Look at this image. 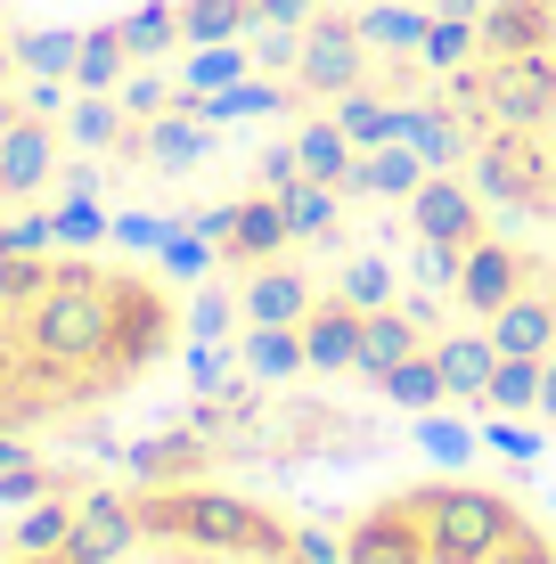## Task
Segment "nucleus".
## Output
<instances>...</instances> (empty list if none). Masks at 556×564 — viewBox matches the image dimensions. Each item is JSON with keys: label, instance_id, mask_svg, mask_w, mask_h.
<instances>
[{"label": "nucleus", "instance_id": "44", "mask_svg": "<svg viewBox=\"0 0 556 564\" xmlns=\"http://www.w3.org/2000/svg\"><path fill=\"white\" fill-rule=\"evenodd\" d=\"M9 466H25V434H0V475Z\"/></svg>", "mask_w": 556, "mask_h": 564}, {"label": "nucleus", "instance_id": "13", "mask_svg": "<svg viewBox=\"0 0 556 564\" xmlns=\"http://www.w3.org/2000/svg\"><path fill=\"white\" fill-rule=\"evenodd\" d=\"M434 368H443L450 401L483 410V393H491V368H500V344H491V327H483V336H443V344H434Z\"/></svg>", "mask_w": 556, "mask_h": 564}, {"label": "nucleus", "instance_id": "24", "mask_svg": "<svg viewBox=\"0 0 556 564\" xmlns=\"http://www.w3.org/2000/svg\"><path fill=\"white\" fill-rule=\"evenodd\" d=\"M123 99H115V90H83V99L66 107V131H74V148H115L123 140Z\"/></svg>", "mask_w": 556, "mask_h": 564}, {"label": "nucleus", "instance_id": "45", "mask_svg": "<svg viewBox=\"0 0 556 564\" xmlns=\"http://www.w3.org/2000/svg\"><path fill=\"white\" fill-rule=\"evenodd\" d=\"M9 66H17V42H0V90H9Z\"/></svg>", "mask_w": 556, "mask_h": 564}, {"label": "nucleus", "instance_id": "17", "mask_svg": "<svg viewBox=\"0 0 556 564\" xmlns=\"http://www.w3.org/2000/svg\"><path fill=\"white\" fill-rule=\"evenodd\" d=\"M295 172H303V181H328V188H352L360 155H352V140H344L336 115H328V123H303V131H295Z\"/></svg>", "mask_w": 556, "mask_h": 564}, {"label": "nucleus", "instance_id": "19", "mask_svg": "<svg viewBox=\"0 0 556 564\" xmlns=\"http://www.w3.org/2000/svg\"><path fill=\"white\" fill-rule=\"evenodd\" d=\"M254 33V0H181V42L214 50V42H246Z\"/></svg>", "mask_w": 556, "mask_h": 564}, {"label": "nucleus", "instance_id": "20", "mask_svg": "<svg viewBox=\"0 0 556 564\" xmlns=\"http://www.w3.org/2000/svg\"><path fill=\"white\" fill-rule=\"evenodd\" d=\"M377 384H385V401H393V410H417V417L450 401V384H443V368H434V352H410L401 368H385Z\"/></svg>", "mask_w": 556, "mask_h": 564}, {"label": "nucleus", "instance_id": "30", "mask_svg": "<svg viewBox=\"0 0 556 564\" xmlns=\"http://www.w3.org/2000/svg\"><path fill=\"white\" fill-rule=\"evenodd\" d=\"M352 25H360V42H369V50H417L434 17H417V9H401V0H385V9L352 17Z\"/></svg>", "mask_w": 556, "mask_h": 564}, {"label": "nucleus", "instance_id": "43", "mask_svg": "<svg viewBox=\"0 0 556 564\" xmlns=\"http://www.w3.org/2000/svg\"><path fill=\"white\" fill-rule=\"evenodd\" d=\"M491 0H434V17H483Z\"/></svg>", "mask_w": 556, "mask_h": 564}, {"label": "nucleus", "instance_id": "37", "mask_svg": "<svg viewBox=\"0 0 556 564\" xmlns=\"http://www.w3.org/2000/svg\"><path fill=\"white\" fill-rule=\"evenodd\" d=\"M254 25H279V33H303V25H312V0H254Z\"/></svg>", "mask_w": 556, "mask_h": 564}, {"label": "nucleus", "instance_id": "6", "mask_svg": "<svg viewBox=\"0 0 556 564\" xmlns=\"http://www.w3.org/2000/svg\"><path fill=\"white\" fill-rule=\"evenodd\" d=\"M458 303L475 311V319H491V311H508L515 295H524V254L500 238H475L467 254H458V286H450Z\"/></svg>", "mask_w": 556, "mask_h": 564}, {"label": "nucleus", "instance_id": "28", "mask_svg": "<svg viewBox=\"0 0 556 564\" xmlns=\"http://www.w3.org/2000/svg\"><path fill=\"white\" fill-rule=\"evenodd\" d=\"M172 42H181V9H172V0H140V9L123 17V50L131 57H164Z\"/></svg>", "mask_w": 556, "mask_h": 564}, {"label": "nucleus", "instance_id": "46", "mask_svg": "<svg viewBox=\"0 0 556 564\" xmlns=\"http://www.w3.org/2000/svg\"><path fill=\"white\" fill-rule=\"evenodd\" d=\"M17 123V99H9V90H0V131H9Z\"/></svg>", "mask_w": 556, "mask_h": 564}, {"label": "nucleus", "instance_id": "9", "mask_svg": "<svg viewBox=\"0 0 556 564\" xmlns=\"http://www.w3.org/2000/svg\"><path fill=\"white\" fill-rule=\"evenodd\" d=\"M303 360L319 368V377H344V368H360V311L352 303H312V319H303Z\"/></svg>", "mask_w": 556, "mask_h": 564}, {"label": "nucleus", "instance_id": "36", "mask_svg": "<svg viewBox=\"0 0 556 564\" xmlns=\"http://www.w3.org/2000/svg\"><path fill=\"white\" fill-rule=\"evenodd\" d=\"M205 246H214V238H164L156 254H164V270H172V279H205V262H214Z\"/></svg>", "mask_w": 556, "mask_h": 564}, {"label": "nucleus", "instance_id": "27", "mask_svg": "<svg viewBox=\"0 0 556 564\" xmlns=\"http://www.w3.org/2000/svg\"><path fill=\"white\" fill-rule=\"evenodd\" d=\"M181 83H188V99H214V90H229V83H246V50H238V42H214V50H188Z\"/></svg>", "mask_w": 556, "mask_h": 564}, {"label": "nucleus", "instance_id": "12", "mask_svg": "<svg viewBox=\"0 0 556 564\" xmlns=\"http://www.w3.org/2000/svg\"><path fill=\"white\" fill-rule=\"evenodd\" d=\"M246 319L254 327H303L312 319V286L286 262H254V279H246Z\"/></svg>", "mask_w": 556, "mask_h": 564}, {"label": "nucleus", "instance_id": "23", "mask_svg": "<svg viewBox=\"0 0 556 564\" xmlns=\"http://www.w3.org/2000/svg\"><path fill=\"white\" fill-rule=\"evenodd\" d=\"M246 368L262 384H286L295 368H312L303 360V327H246Z\"/></svg>", "mask_w": 556, "mask_h": 564}, {"label": "nucleus", "instance_id": "42", "mask_svg": "<svg viewBox=\"0 0 556 564\" xmlns=\"http://www.w3.org/2000/svg\"><path fill=\"white\" fill-rule=\"evenodd\" d=\"M541 417L556 425V352H548V368H541Z\"/></svg>", "mask_w": 556, "mask_h": 564}, {"label": "nucleus", "instance_id": "4", "mask_svg": "<svg viewBox=\"0 0 556 564\" xmlns=\"http://www.w3.org/2000/svg\"><path fill=\"white\" fill-rule=\"evenodd\" d=\"M295 83H303V90H319V99H344V90L369 83V42H360L352 17H312V25H303Z\"/></svg>", "mask_w": 556, "mask_h": 564}, {"label": "nucleus", "instance_id": "8", "mask_svg": "<svg viewBox=\"0 0 556 564\" xmlns=\"http://www.w3.org/2000/svg\"><path fill=\"white\" fill-rule=\"evenodd\" d=\"M475 33H483V57L548 50V33H556V9H548V0H491V9L475 17Z\"/></svg>", "mask_w": 556, "mask_h": 564}, {"label": "nucleus", "instance_id": "22", "mask_svg": "<svg viewBox=\"0 0 556 564\" xmlns=\"http://www.w3.org/2000/svg\"><path fill=\"white\" fill-rule=\"evenodd\" d=\"M123 66H131L123 25H99V33H83V50H74V74H66V83H74V90H115V83H123Z\"/></svg>", "mask_w": 556, "mask_h": 564}, {"label": "nucleus", "instance_id": "32", "mask_svg": "<svg viewBox=\"0 0 556 564\" xmlns=\"http://www.w3.org/2000/svg\"><path fill=\"white\" fill-rule=\"evenodd\" d=\"M344 303H352V311H385V303H393V270L377 262V254L344 262Z\"/></svg>", "mask_w": 556, "mask_h": 564}, {"label": "nucleus", "instance_id": "7", "mask_svg": "<svg viewBox=\"0 0 556 564\" xmlns=\"http://www.w3.org/2000/svg\"><path fill=\"white\" fill-rule=\"evenodd\" d=\"M57 172V131L42 115H17L9 131H0V197H33Z\"/></svg>", "mask_w": 556, "mask_h": 564}, {"label": "nucleus", "instance_id": "26", "mask_svg": "<svg viewBox=\"0 0 556 564\" xmlns=\"http://www.w3.org/2000/svg\"><path fill=\"white\" fill-rule=\"evenodd\" d=\"M74 50H83V33H57V25L17 33V66L42 74V83H66V74H74Z\"/></svg>", "mask_w": 556, "mask_h": 564}, {"label": "nucleus", "instance_id": "5", "mask_svg": "<svg viewBox=\"0 0 556 564\" xmlns=\"http://www.w3.org/2000/svg\"><path fill=\"white\" fill-rule=\"evenodd\" d=\"M410 221H417V238H434V246H475L483 238V197H475L467 181H450V172H426L417 197H410Z\"/></svg>", "mask_w": 556, "mask_h": 564}, {"label": "nucleus", "instance_id": "3", "mask_svg": "<svg viewBox=\"0 0 556 564\" xmlns=\"http://www.w3.org/2000/svg\"><path fill=\"white\" fill-rule=\"evenodd\" d=\"M491 131H541L556 115V50H515V57H483L475 74Z\"/></svg>", "mask_w": 556, "mask_h": 564}, {"label": "nucleus", "instance_id": "18", "mask_svg": "<svg viewBox=\"0 0 556 564\" xmlns=\"http://www.w3.org/2000/svg\"><path fill=\"white\" fill-rule=\"evenodd\" d=\"M417 181H426V155H417L410 140H385V148L360 155L352 197H360V188H369V197H417Z\"/></svg>", "mask_w": 556, "mask_h": 564}, {"label": "nucleus", "instance_id": "25", "mask_svg": "<svg viewBox=\"0 0 556 564\" xmlns=\"http://www.w3.org/2000/svg\"><path fill=\"white\" fill-rule=\"evenodd\" d=\"M336 123H344V140H352V148H385V140H393V107L377 99L369 83L336 99Z\"/></svg>", "mask_w": 556, "mask_h": 564}, {"label": "nucleus", "instance_id": "41", "mask_svg": "<svg viewBox=\"0 0 556 564\" xmlns=\"http://www.w3.org/2000/svg\"><path fill=\"white\" fill-rule=\"evenodd\" d=\"M33 107L57 115V107H66V83H42V74H33Z\"/></svg>", "mask_w": 556, "mask_h": 564}, {"label": "nucleus", "instance_id": "40", "mask_svg": "<svg viewBox=\"0 0 556 564\" xmlns=\"http://www.w3.org/2000/svg\"><path fill=\"white\" fill-rule=\"evenodd\" d=\"M221 319H229V303L205 295V303H197V336H221Z\"/></svg>", "mask_w": 556, "mask_h": 564}, {"label": "nucleus", "instance_id": "35", "mask_svg": "<svg viewBox=\"0 0 556 564\" xmlns=\"http://www.w3.org/2000/svg\"><path fill=\"white\" fill-rule=\"evenodd\" d=\"M115 99H123V115H131V123H148V115H164V107H172L156 74H123V83H115Z\"/></svg>", "mask_w": 556, "mask_h": 564}, {"label": "nucleus", "instance_id": "15", "mask_svg": "<svg viewBox=\"0 0 556 564\" xmlns=\"http://www.w3.org/2000/svg\"><path fill=\"white\" fill-rule=\"evenodd\" d=\"M393 140H410L417 155H426V172L434 164H458L475 140H467V123H458L450 107H393Z\"/></svg>", "mask_w": 556, "mask_h": 564}, {"label": "nucleus", "instance_id": "14", "mask_svg": "<svg viewBox=\"0 0 556 564\" xmlns=\"http://www.w3.org/2000/svg\"><path fill=\"white\" fill-rule=\"evenodd\" d=\"M417 327H426V311H360V377H385L417 352Z\"/></svg>", "mask_w": 556, "mask_h": 564}, {"label": "nucleus", "instance_id": "47", "mask_svg": "<svg viewBox=\"0 0 556 564\" xmlns=\"http://www.w3.org/2000/svg\"><path fill=\"white\" fill-rule=\"evenodd\" d=\"M0 254H9V229H0Z\"/></svg>", "mask_w": 556, "mask_h": 564}, {"label": "nucleus", "instance_id": "39", "mask_svg": "<svg viewBox=\"0 0 556 564\" xmlns=\"http://www.w3.org/2000/svg\"><path fill=\"white\" fill-rule=\"evenodd\" d=\"M188 377H197L205 393H214V384H221V352H214V344H197V352H188Z\"/></svg>", "mask_w": 556, "mask_h": 564}, {"label": "nucleus", "instance_id": "16", "mask_svg": "<svg viewBox=\"0 0 556 564\" xmlns=\"http://www.w3.org/2000/svg\"><path fill=\"white\" fill-rule=\"evenodd\" d=\"M205 148H214V131H205V115H148V140H140V155L156 172H188V164H205Z\"/></svg>", "mask_w": 556, "mask_h": 564}, {"label": "nucleus", "instance_id": "31", "mask_svg": "<svg viewBox=\"0 0 556 564\" xmlns=\"http://www.w3.org/2000/svg\"><path fill=\"white\" fill-rule=\"evenodd\" d=\"M286 197V229H295V238H328L336 229V188L328 181H295V188H279Z\"/></svg>", "mask_w": 556, "mask_h": 564}, {"label": "nucleus", "instance_id": "2", "mask_svg": "<svg viewBox=\"0 0 556 564\" xmlns=\"http://www.w3.org/2000/svg\"><path fill=\"white\" fill-rule=\"evenodd\" d=\"M475 164V197L483 205H515V213H548L556 205V155L541 148V131H483L467 148Z\"/></svg>", "mask_w": 556, "mask_h": 564}, {"label": "nucleus", "instance_id": "29", "mask_svg": "<svg viewBox=\"0 0 556 564\" xmlns=\"http://www.w3.org/2000/svg\"><path fill=\"white\" fill-rule=\"evenodd\" d=\"M475 50H483L475 17H434V25H426V42H417V57H426L434 74H458V66H467Z\"/></svg>", "mask_w": 556, "mask_h": 564}, {"label": "nucleus", "instance_id": "34", "mask_svg": "<svg viewBox=\"0 0 556 564\" xmlns=\"http://www.w3.org/2000/svg\"><path fill=\"white\" fill-rule=\"evenodd\" d=\"M99 238H107L99 205H90V197H66V213H57V246H99Z\"/></svg>", "mask_w": 556, "mask_h": 564}, {"label": "nucleus", "instance_id": "10", "mask_svg": "<svg viewBox=\"0 0 556 564\" xmlns=\"http://www.w3.org/2000/svg\"><path fill=\"white\" fill-rule=\"evenodd\" d=\"M483 327H491V344H500L508 360H548V352H556V303L532 295V286H524L508 311H491Z\"/></svg>", "mask_w": 556, "mask_h": 564}, {"label": "nucleus", "instance_id": "33", "mask_svg": "<svg viewBox=\"0 0 556 564\" xmlns=\"http://www.w3.org/2000/svg\"><path fill=\"white\" fill-rule=\"evenodd\" d=\"M66 523H74L66 499H42V508L17 523V549H57V540H66Z\"/></svg>", "mask_w": 556, "mask_h": 564}, {"label": "nucleus", "instance_id": "21", "mask_svg": "<svg viewBox=\"0 0 556 564\" xmlns=\"http://www.w3.org/2000/svg\"><path fill=\"white\" fill-rule=\"evenodd\" d=\"M541 368H548V360H508V352H500L483 410H491V417H541Z\"/></svg>", "mask_w": 556, "mask_h": 564}, {"label": "nucleus", "instance_id": "1", "mask_svg": "<svg viewBox=\"0 0 556 564\" xmlns=\"http://www.w3.org/2000/svg\"><path fill=\"white\" fill-rule=\"evenodd\" d=\"M140 499V523L156 540H181V549H214V556H295L303 532L279 508H254L238 491H205V482H164V491H131Z\"/></svg>", "mask_w": 556, "mask_h": 564}, {"label": "nucleus", "instance_id": "38", "mask_svg": "<svg viewBox=\"0 0 556 564\" xmlns=\"http://www.w3.org/2000/svg\"><path fill=\"white\" fill-rule=\"evenodd\" d=\"M115 238H123V246H140V254H148V246H164L172 229H164V221H148V213H131V221L115 229Z\"/></svg>", "mask_w": 556, "mask_h": 564}, {"label": "nucleus", "instance_id": "11", "mask_svg": "<svg viewBox=\"0 0 556 564\" xmlns=\"http://www.w3.org/2000/svg\"><path fill=\"white\" fill-rule=\"evenodd\" d=\"M286 197H246V205H229V238H221V254H238V262H279L286 254Z\"/></svg>", "mask_w": 556, "mask_h": 564}]
</instances>
